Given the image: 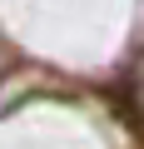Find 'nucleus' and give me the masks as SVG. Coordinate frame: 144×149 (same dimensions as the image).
I'll use <instances>...</instances> for the list:
<instances>
[{
    "mask_svg": "<svg viewBox=\"0 0 144 149\" xmlns=\"http://www.w3.org/2000/svg\"><path fill=\"white\" fill-rule=\"evenodd\" d=\"M134 104H139V114H144V55H139V65H134Z\"/></svg>",
    "mask_w": 144,
    "mask_h": 149,
    "instance_id": "1",
    "label": "nucleus"
}]
</instances>
